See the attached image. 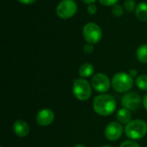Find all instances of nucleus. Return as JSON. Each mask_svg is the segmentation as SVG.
I'll return each mask as SVG.
<instances>
[{"label": "nucleus", "mask_w": 147, "mask_h": 147, "mask_svg": "<svg viewBox=\"0 0 147 147\" xmlns=\"http://www.w3.org/2000/svg\"><path fill=\"white\" fill-rule=\"evenodd\" d=\"M94 66L90 63H84L80 66L78 70V74L81 78H85L90 77L94 73Z\"/></svg>", "instance_id": "obj_14"}, {"label": "nucleus", "mask_w": 147, "mask_h": 147, "mask_svg": "<svg viewBox=\"0 0 147 147\" xmlns=\"http://www.w3.org/2000/svg\"><path fill=\"white\" fill-rule=\"evenodd\" d=\"M136 85L141 90H147V75H140L135 80Z\"/></svg>", "instance_id": "obj_16"}, {"label": "nucleus", "mask_w": 147, "mask_h": 147, "mask_svg": "<svg viewBox=\"0 0 147 147\" xmlns=\"http://www.w3.org/2000/svg\"><path fill=\"white\" fill-rule=\"evenodd\" d=\"M123 12H124V9H123V7L121 5V4H115L113 6L112 8V13L115 16H121L123 15Z\"/></svg>", "instance_id": "obj_18"}, {"label": "nucleus", "mask_w": 147, "mask_h": 147, "mask_svg": "<svg viewBox=\"0 0 147 147\" xmlns=\"http://www.w3.org/2000/svg\"><path fill=\"white\" fill-rule=\"evenodd\" d=\"M83 36L87 43L96 44L98 43L102 37V32L101 28L94 22H89L84 25L83 28Z\"/></svg>", "instance_id": "obj_5"}, {"label": "nucleus", "mask_w": 147, "mask_h": 147, "mask_svg": "<svg viewBox=\"0 0 147 147\" xmlns=\"http://www.w3.org/2000/svg\"><path fill=\"white\" fill-rule=\"evenodd\" d=\"M124 128L120 122L112 121L107 125L104 130V135L109 141H115L119 140L123 134Z\"/></svg>", "instance_id": "obj_9"}, {"label": "nucleus", "mask_w": 147, "mask_h": 147, "mask_svg": "<svg viewBox=\"0 0 147 147\" xmlns=\"http://www.w3.org/2000/svg\"><path fill=\"white\" fill-rule=\"evenodd\" d=\"M96 11H97V8H96V6L94 3L88 4V6H87V12L90 15H95L96 13Z\"/></svg>", "instance_id": "obj_21"}, {"label": "nucleus", "mask_w": 147, "mask_h": 147, "mask_svg": "<svg viewBox=\"0 0 147 147\" xmlns=\"http://www.w3.org/2000/svg\"><path fill=\"white\" fill-rule=\"evenodd\" d=\"M116 118L118 120V121L121 124H125L127 125L129 122L132 121V115L130 110L123 108L118 110L117 114H116Z\"/></svg>", "instance_id": "obj_12"}, {"label": "nucleus", "mask_w": 147, "mask_h": 147, "mask_svg": "<svg viewBox=\"0 0 147 147\" xmlns=\"http://www.w3.org/2000/svg\"><path fill=\"white\" fill-rule=\"evenodd\" d=\"M54 113L49 109L40 110L36 115V122L40 127H47L53 123L54 120Z\"/></svg>", "instance_id": "obj_10"}, {"label": "nucleus", "mask_w": 147, "mask_h": 147, "mask_svg": "<svg viewBox=\"0 0 147 147\" xmlns=\"http://www.w3.org/2000/svg\"><path fill=\"white\" fill-rule=\"evenodd\" d=\"M18 2L23 3V4H30V3H34L36 0H17Z\"/></svg>", "instance_id": "obj_23"}, {"label": "nucleus", "mask_w": 147, "mask_h": 147, "mask_svg": "<svg viewBox=\"0 0 147 147\" xmlns=\"http://www.w3.org/2000/svg\"><path fill=\"white\" fill-rule=\"evenodd\" d=\"M0 147H3V146H0Z\"/></svg>", "instance_id": "obj_29"}, {"label": "nucleus", "mask_w": 147, "mask_h": 147, "mask_svg": "<svg viewBox=\"0 0 147 147\" xmlns=\"http://www.w3.org/2000/svg\"><path fill=\"white\" fill-rule=\"evenodd\" d=\"M135 16L142 22L147 21V3L143 2L138 4L135 9Z\"/></svg>", "instance_id": "obj_13"}, {"label": "nucleus", "mask_w": 147, "mask_h": 147, "mask_svg": "<svg viewBox=\"0 0 147 147\" xmlns=\"http://www.w3.org/2000/svg\"><path fill=\"white\" fill-rule=\"evenodd\" d=\"M129 74H130V76H131L132 78H135V77L137 76V74H138V71H137L135 69H132V70L129 71Z\"/></svg>", "instance_id": "obj_24"}, {"label": "nucleus", "mask_w": 147, "mask_h": 147, "mask_svg": "<svg viewBox=\"0 0 147 147\" xmlns=\"http://www.w3.org/2000/svg\"><path fill=\"white\" fill-rule=\"evenodd\" d=\"M124 132L126 136L132 140H140L147 134V123L140 119L134 120L126 125Z\"/></svg>", "instance_id": "obj_2"}, {"label": "nucleus", "mask_w": 147, "mask_h": 147, "mask_svg": "<svg viewBox=\"0 0 147 147\" xmlns=\"http://www.w3.org/2000/svg\"><path fill=\"white\" fill-rule=\"evenodd\" d=\"M120 147H140V145L134 140H126L121 144Z\"/></svg>", "instance_id": "obj_19"}, {"label": "nucleus", "mask_w": 147, "mask_h": 147, "mask_svg": "<svg viewBox=\"0 0 147 147\" xmlns=\"http://www.w3.org/2000/svg\"><path fill=\"white\" fill-rule=\"evenodd\" d=\"M78 10V5L73 0H62L56 8V14L61 19L72 17Z\"/></svg>", "instance_id": "obj_6"}, {"label": "nucleus", "mask_w": 147, "mask_h": 147, "mask_svg": "<svg viewBox=\"0 0 147 147\" xmlns=\"http://www.w3.org/2000/svg\"><path fill=\"white\" fill-rule=\"evenodd\" d=\"M74 147H85L84 146H83V145H77V146H75Z\"/></svg>", "instance_id": "obj_27"}, {"label": "nucleus", "mask_w": 147, "mask_h": 147, "mask_svg": "<svg viewBox=\"0 0 147 147\" xmlns=\"http://www.w3.org/2000/svg\"><path fill=\"white\" fill-rule=\"evenodd\" d=\"M134 78L129 73L119 72L116 73L111 80V84L114 90L119 93L128 92L134 85Z\"/></svg>", "instance_id": "obj_3"}, {"label": "nucleus", "mask_w": 147, "mask_h": 147, "mask_svg": "<svg viewBox=\"0 0 147 147\" xmlns=\"http://www.w3.org/2000/svg\"><path fill=\"white\" fill-rule=\"evenodd\" d=\"M94 50V47L92 44H90V43H87L86 45H84V52L86 53V54H90Z\"/></svg>", "instance_id": "obj_22"}, {"label": "nucleus", "mask_w": 147, "mask_h": 147, "mask_svg": "<svg viewBox=\"0 0 147 147\" xmlns=\"http://www.w3.org/2000/svg\"><path fill=\"white\" fill-rule=\"evenodd\" d=\"M93 109L97 115L101 116H109L115 111L116 101L111 95L101 94L94 98Z\"/></svg>", "instance_id": "obj_1"}, {"label": "nucleus", "mask_w": 147, "mask_h": 147, "mask_svg": "<svg viewBox=\"0 0 147 147\" xmlns=\"http://www.w3.org/2000/svg\"><path fill=\"white\" fill-rule=\"evenodd\" d=\"M136 57L138 60L143 64L147 63V44H143L139 47L136 52Z\"/></svg>", "instance_id": "obj_15"}, {"label": "nucleus", "mask_w": 147, "mask_h": 147, "mask_svg": "<svg viewBox=\"0 0 147 147\" xmlns=\"http://www.w3.org/2000/svg\"><path fill=\"white\" fill-rule=\"evenodd\" d=\"M13 131L15 134L18 137L23 138L26 137L29 133L28 124L22 120H17L13 124Z\"/></svg>", "instance_id": "obj_11"}, {"label": "nucleus", "mask_w": 147, "mask_h": 147, "mask_svg": "<svg viewBox=\"0 0 147 147\" xmlns=\"http://www.w3.org/2000/svg\"><path fill=\"white\" fill-rule=\"evenodd\" d=\"M101 147H112V146H102Z\"/></svg>", "instance_id": "obj_28"}, {"label": "nucleus", "mask_w": 147, "mask_h": 147, "mask_svg": "<svg viewBox=\"0 0 147 147\" xmlns=\"http://www.w3.org/2000/svg\"><path fill=\"white\" fill-rule=\"evenodd\" d=\"M121 104L125 109L135 111L140 107L141 97L136 92H127L121 99Z\"/></svg>", "instance_id": "obj_8"}, {"label": "nucleus", "mask_w": 147, "mask_h": 147, "mask_svg": "<svg viewBox=\"0 0 147 147\" xmlns=\"http://www.w3.org/2000/svg\"><path fill=\"white\" fill-rule=\"evenodd\" d=\"M142 102H143V106H144V108L146 109V110L147 111V94L145 96H144Z\"/></svg>", "instance_id": "obj_25"}, {"label": "nucleus", "mask_w": 147, "mask_h": 147, "mask_svg": "<svg viewBox=\"0 0 147 147\" xmlns=\"http://www.w3.org/2000/svg\"><path fill=\"white\" fill-rule=\"evenodd\" d=\"M99 3L103 6H114L119 0H98Z\"/></svg>", "instance_id": "obj_20"}, {"label": "nucleus", "mask_w": 147, "mask_h": 147, "mask_svg": "<svg viewBox=\"0 0 147 147\" xmlns=\"http://www.w3.org/2000/svg\"><path fill=\"white\" fill-rule=\"evenodd\" d=\"M91 85L95 90L99 93L105 94L112 85L109 77L103 73H96L91 79Z\"/></svg>", "instance_id": "obj_7"}, {"label": "nucleus", "mask_w": 147, "mask_h": 147, "mask_svg": "<svg viewBox=\"0 0 147 147\" xmlns=\"http://www.w3.org/2000/svg\"><path fill=\"white\" fill-rule=\"evenodd\" d=\"M72 91L77 99L79 101H87L92 94L90 83L84 78H77L73 82Z\"/></svg>", "instance_id": "obj_4"}, {"label": "nucleus", "mask_w": 147, "mask_h": 147, "mask_svg": "<svg viewBox=\"0 0 147 147\" xmlns=\"http://www.w3.org/2000/svg\"><path fill=\"white\" fill-rule=\"evenodd\" d=\"M82 1L87 4H91V3H94L96 0H82Z\"/></svg>", "instance_id": "obj_26"}, {"label": "nucleus", "mask_w": 147, "mask_h": 147, "mask_svg": "<svg viewBox=\"0 0 147 147\" xmlns=\"http://www.w3.org/2000/svg\"><path fill=\"white\" fill-rule=\"evenodd\" d=\"M136 4L134 0H126L124 3V8L127 12H133L136 9Z\"/></svg>", "instance_id": "obj_17"}]
</instances>
